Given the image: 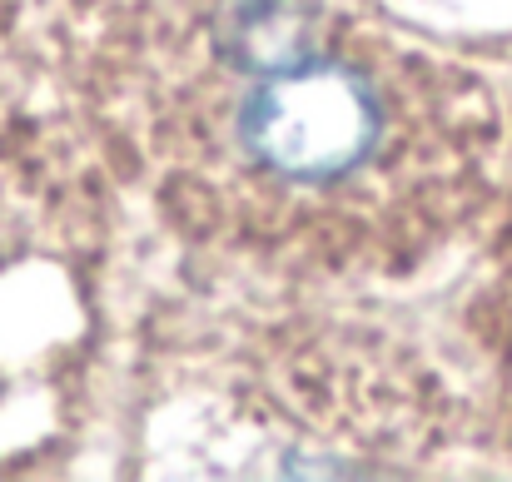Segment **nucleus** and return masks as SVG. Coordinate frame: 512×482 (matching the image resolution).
<instances>
[{"mask_svg":"<svg viewBox=\"0 0 512 482\" xmlns=\"http://www.w3.org/2000/svg\"><path fill=\"white\" fill-rule=\"evenodd\" d=\"M493 319H488V343L498 348V363H503V383L512 393V204H508V224H503V244H498V269H493Z\"/></svg>","mask_w":512,"mask_h":482,"instance_id":"4","label":"nucleus"},{"mask_svg":"<svg viewBox=\"0 0 512 482\" xmlns=\"http://www.w3.org/2000/svg\"><path fill=\"white\" fill-rule=\"evenodd\" d=\"M25 140L30 135L20 130V120L0 110V294L5 284H20L30 264L70 254V239L60 224L70 214L60 194L45 184L55 164L35 155Z\"/></svg>","mask_w":512,"mask_h":482,"instance_id":"3","label":"nucleus"},{"mask_svg":"<svg viewBox=\"0 0 512 482\" xmlns=\"http://www.w3.org/2000/svg\"><path fill=\"white\" fill-rule=\"evenodd\" d=\"M194 418H214L209 448L244 428L214 473H398L448 443L453 398L413 353L269 333L204 373Z\"/></svg>","mask_w":512,"mask_h":482,"instance_id":"2","label":"nucleus"},{"mask_svg":"<svg viewBox=\"0 0 512 482\" xmlns=\"http://www.w3.org/2000/svg\"><path fill=\"white\" fill-rule=\"evenodd\" d=\"M75 105L174 234L254 279H398L503 169L493 85L368 0H80Z\"/></svg>","mask_w":512,"mask_h":482,"instance_id":"1","label":"nucleus"}]
</instances>
